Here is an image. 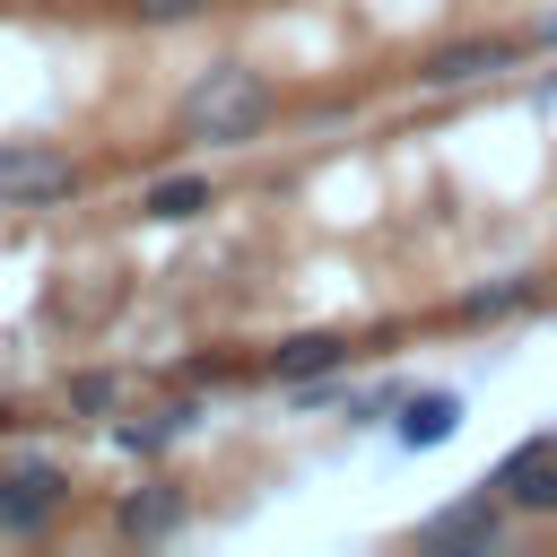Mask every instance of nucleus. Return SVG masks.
I'll list each match as a JSON object with an SVG mask.
<instances>
[{"mask_svg": "<svg viewBox=\"0 0 557 557\" xmlns=\"http://www.w3.org/2000/svg\"><path fill=\"white\" fill-rule=\"evenodd\" d=\"M540 104H557V70H548V78H540Z\"/></svg>", "mask_w": 557, "mask_h": 557, "instance_id": "f3484780", "label": "nucleus"}, {"mask_svg": "<svg viewBox=\"0 0 557 557\" xmlns=\"http://www.w3.org/2000/svg\"><path fill=\"white\" fill-rule=\"evenodd\" d=\"M540 296H548V278H540V270H505V278L461 287V296H453V322H513V313H531Z\"/></svg>", "mask_w": 557, "mask_h": 557, "instance_id": "1a4fd4ad", "label": "nucleus"}, {"mask_svg": "<svg viewBox=\"0 0 557 557\" xmlns=\"http://www.w3.org/2000/svg\"><path fill=\"white\" fill-rule=\"evenodd\" d=\"M522 522H557V435H531V444H513L505 461H496V479H487Z\"/></svg>", "mask_w": 557, "mask_h": 557, "instance_id": "39448f33", "label": "nucleus"}, {"mask_svg": "<svg viewBox=\"0 0 557 557\" xmlns=\"http://www.w3.org/2000/svg\"><path fill=\"white\" fill-rule=\"evenodd\" d=\"M270 122H278V87L252 61H209L174 104V139L191 148H252Z\"/></svg>", "mask_w": 557, "mask_h": 557, "instance_id": "f257e3e1", "label": "nucleus"}, {"mask_svg": "<svg viewBox=\"0 0 557 557\" xmlns=\"http://www.w3.org/2000/svg\"><path fill=\"white\" fill-rule=\"evenodd\" d=\"M209 209H218V183L209 174H157L139 191V218L148 226H183V218H209Z\"/></svg>", "mask_w": 557, "mask_h": 557, "instance_id": "9b49d317", "label": "nucleus"}, {"mask_svg": "<svg viewBox=\"0 0 557 557\" xmlns=\"http://www.w3.org/2000/svg\"><path fill=\"white\" fill-rule=\"evenodd\" d=\"M339 400H348V426H374V418H392L409 392H400V383H366V392H339Z\"/></svg>", "mask_w": 557, "mask_h": 557, "instance_id": "4468645a", "label": "nucleus"}, {"mask_svg": "<svg viewBox=\"0 0 557 557\" xmlns=\"http://www.w3.org/2000/svg\"><path fill=\"white\" fill-rule=\"evenodd\" d=\"M139 26H183V17H200V9H218V0H122Z\"/></svg>", "mask_w": 557, "mask_h": 557, "instance_id": "2eb2a0df", "label": "nucleus"}, {"mask_svg": "<svg viewBox=\"0 0 557 557\" xmlns=\"http://www.w3.org/2000/svg\"><path fill=\"white\" fill-rule=\"evenodd\" d=\"M348 366H357V339H348V331H287L278 348H261V374H270L278 392L322 383V374H348Z\"/></svg>", "mask_w": 557, "mask_h": 557, "instance_id": "423d86ee", "label": "nucleus"}, {"mask_svg": "<svg viewBox=\"0 0 557 557\" xmlns=\"http://www.w3.org/2000/svg\"><path fill=\"white\" fill-rule=\"evenodd\" d=\"M87 191V165L44 139H0V209H61Z\"/></svg>", "mask_w": 557, "mask_h": 557, "instance_id": "7ed1b4c3", "label": "nucleus"}, {"mask_svg": "<svg viewBox=\"0 0 557 557\" xmlns=\"http://www.w3.org/2000/svg\"><path fill=\"white\" fill-rule=\"evenodd\" d=\"M183 522H191V496L174 479H139L113 496V540H174Z\"/></svg>", "mask_w": 557, "mask_h": 557, "instance_id": "6e6552de", "label": "nucleus"}, {"mask_svg": "<svg viewBox=\"0 0 557 557\" xmlns=\"http://www.w3.org/2000/svg\"><path fill=\"white\" fill-rule=\"evenodd\" d=\"M461 435V392H409L400 409H392V444L400 453H435V444H453Z\"/></svg>", "mask_w": 557, "mask_h": 557, "instance_id": "9d476101", "label": "nucleus"}, {"mask_svg": "<svg viewBox=\"0 0 557 557\" xmlns=\"http://www.w3.org/2000/svg\"><path fill=\"white\" fill-rule=\"evenodd\" d=\"M531 52H557V9H548V17H531Z\"/></svg>", "mask_w": 557, "mask_h": 557, "instance_id": "dca6fc26", "label": "nucleus"}, {"mask_svg": "<svg viewBox=\"0 0 557 557\" xmlns=\"http://www.w3.org/2000/svg\"><path fill=\"white\" fill-rule=\"evenodd\" d=\"M191 418H200V409H191V400H174V409H139V418H122V426H113V444H122V453H139V461H148V453H165V444H174V435H183V426H191Z\"/></svg>", "mask_w": 557, "mask_h": 557, "instance_id": "f8f14e48", "label": "nucleus"}, {"mask_svg": "<svg viewBox=\"0 0 557 557\" xmlns=\"http://www.w3.org/2000/svg\"><path fill=\"white\" fill-rule=\"evenodd\" d=\"M505 522H513V505H505L496 487H479V496H461V505H435V513L418 522V540H426V548H496Z\"/></svg>", "mask_w": 557, "mask_h": 557, "instance_id": "0eeeda50", "label": "nucleus"}, {"mask_svg": "<svg viewBox=\"0 0 557 557\" xmlns=\"http://www.w3.org/2000/svg\"><path fill=\"white\" fill-rule=\"evenodd\" d=\"M61 400H70V418H104V409L122 400V374H70Z\"/></svg>", "mask_w": 557, "mask_h": 557, "instance_id": "ddd939ff", "label": "nucleus"}, {"mask_svg": "<svg viewBox=\"0 0 557 557\" xmlns=\"http://www.w3.org/2000/svg\"><path fill=\"white\" fill-rule=\"evenodd\" d=\"M522 52H531V35H453V44H435V52H418V61H409V87H426V96L487 87V78L522 70Z\"/></svg>", "mask_w": 557, "mask_h": 557, "instance_id": "f03ea898", "label": "nucleus"}, {"mask_svg": "<svg viewBox=\"0 0 557 557\" xmlns=\"http://www.w3.org/2000/svg\"><path fill=\"white\" fill-rule=\"evenodd\" d=\"M70 505V470L44 461V453H17L0 461V540H44Z\"/></svg>", "mask_w": 557, "mask_h": 557, "instance_id": "20e7f679", "label": "nucleus"}, {"mask_svg": "<svg viewBox=\"0 0 557 557\" xmlns=\"http://www.w3.org/2000/svg\"><path fill=\"white\" fill-rule=\"evenodd\" d=\"M548 287H557V278H548Z\"/></svg>", "mask_w": 557, "mask_h": 557, "instance_id": "a211bd4d", "label": "nucleus"}]
</instances>
